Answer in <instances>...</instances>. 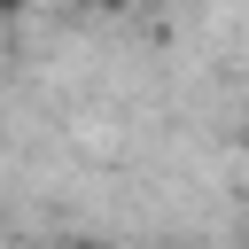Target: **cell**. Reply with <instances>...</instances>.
Segmentation results:
<instances>
[]
</instances>
